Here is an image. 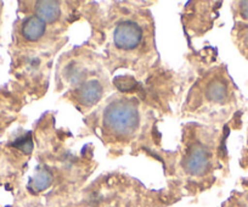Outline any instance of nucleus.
<instances>
[{
  "label": "nucleus",
  "instance_id": "f257e3e1",
  "mask_svg": "<svg viewBox=\"0 0 248 207\" xmlns=\"http://www.w3.org/2000/svg\"><path fill=\"white\" fill-rule=\"evenodd\" d=\"M104 125L109 132L118 137L129 135L139 125V111L132 102H112L105 110Z\"/></svg>",
  "mask_w": 248,
  "mask_h": 207
},
{
  "label": "nucleus",
  "instance_id": "f03ea898",
  "mask_svg": "<svg viewBox=\"0 0 248 207\" xmlns=\"http://www.w3.org/2000/svg\"><path fill=\"white\" fill-rule=\"evenodd\" d=\"M142 38V30L133 21H124L119 23L113 33V42L119 49L132 50L140 44Z\"/></svg>",
  "mask_w": 248,
  "mask_h": 207
},
{
  "label": "nucleus",
  "instance_id": "7ed1b4c3",
  "mask_svg": "<svg viewBox=\"0 0 248 207\" xmlns=\"http://www.w3.org/2000/svg\"><path fill=\"white\" fill-rule=\"evenodd\" d=\"M185 170L190 175H201L209 167V155L204 147L196 145L185 160Z\"/></svg>",
  "mask_w": 248,
  "mask_h": 207
},
{
  "label": "nucleus",
  "instance_id": "20e7f679",
  "mask_svg": "<svg viewBox=\"0 0 248 207\" xmlns=\"http://www.w3.org/2000/svg\"><path fill=\"white\" fill-rule=\"evenodd\" d=\"M21 33L25 39L30 42H37L44 35L45 23L37 16H31L23 21Z\"/></svg>",
  "mask_w": 248,
  "mask_h": 207
},
{
  "label": "nucleus",
  "instance_id": "39448f33",
  "mask_svg": "<svg viewBox=\"0 0 248 207\" xmlns=\"http://www.w3.org/2000/svg\"><path fill=\"white\" fill-rule=\"evenodd\" d=\"M35 14L37 17L44 23H52L59 18L60 16V6L56 1H50V0H42L35 3Z\"/></svg>",
  "mask_w": 248,
  "mask_h": 207
},
{
  "label": "nucleus",
  "instance_id": "423d86ee",
  "mask_svg": "<svg viewBox=\"0 0 248 207\" xmlns=\"http://www.w3.org/2000/svg\"><path fill=\"white\" fill-rule=\"evenodd\" d=\"M102 96V87L97 80H90L79 90V99L83 105L96 104Z\"/></svg>",
  "mask_w": 248,
  "mask_h": 207
},
{
  "label": "nucleus",
  "instance_id": "0eeeda50",
  "mask_svg": "<svg viewBox=\"0 0 248 207\" xmlns=\"http://www.w3.org/2000/svg\"><path fill=\"white\" fill-rule=\"evenodd\" d=\"M52 180H54L52 173L46 168L42 167L34 175L32 182H31V185H32L35 191H43V190H46L51 187Z\"/></svg>",
  "mask_w": 248,
  "mask_h": 207
},
{
  "label": "nucleus",
  "instance_id": "6e6552de",
  "mask_svg": "<svg viewBox=\"0 0 248 207\" xmlns=\"http://www.w3.org/2000/svg\"><path fill=\"white\" fill-rule=\"evenodd\" d=\"M208 97L214 102H220L224 101L228 96V88L224 83L216 80L212 84H209L208 90H207Z\"/></svg>",
  "mask_w": 248,
  "mask_h": 207
},
{
  "label": "nucleus",
  "instance_id": "1a4fd4ad",
  "mask_svg": "<svg viewBox=\"0 0 248 207\" xmlns=\"http://www.w3.org/2000/svg\"><path fill=\"white\" fill-rule=\"evenodd\" d=\"M21 144H18V147H20L21 150H23L25 152H31L33 149V143H32V139H31V135H28V137L23 138L22 140H21Z\"/></svg>",
  "mask_w": 248,
  "mask_h": 207
},
{
  "label": "nucleus",
  "instance_id": "9d476101",
  "mask_svg": "<svg viewBox=\"0 0 248 207\" xmlns=\"http://www.w3.org/2000/svg\"><path fill=\"white\" fill-rule=\"evenodd\" d=\"M240 13H241V16H242L243 18L248 20V1H241Z\"/></svg>",
  "mask_w": 248,
  "mask_h": 207
},
{
  "label": "nucleus",
  "instance_id": "9b49d317",
  "mask_svg": "<svg viewBox=\"0 0 248 207\" xmlns=\"http://www.w3.org/2000/svg\"><path fill=\"white\" fill-rule=\"evenodd\" d=\"M242 42H243V45L248 49V26H246V28L242 32Z\"/></svg>",
  "mask_w": 248,
  "mask_h": 207
}]
</instances>
